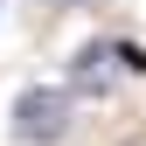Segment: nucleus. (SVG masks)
Returning <instances> with one entry per match:
<instances>
[{"instance_id":"1","label":"nucleus","mask_w":146,"mask_h":146,"mask_svg":"<svg viewBox=\"0 0 146 146\" xmlns=\"http://www.w3.org/2000/svg\"><path fill=\"white\" fill-rule=\"evenodd\" d=\"M63 132H70V90L35 84V90L14 98V139L21 146H56Z\"/></svg>"},{"instance_id":"3","label":"nucleus","mask_w":146,"mask_h":146,"mask_svg":"<svg viewBox=\"0 0 146 146\" xmlns=\"http://www.w3.org/2000/svg\"><path fill=\"white\" fill-rule=\"evenodd\" d=\"M56 7H77V0H56Z\"/></svg>"},{"instance_id":"2","label":"nucleus","mask_w":146,"mask_h":146,"mask_svg":"<svg viewBox=\"0 0 146 146\" xmlns=\"http://www.w3.org/2000/svg\"><path fill=\"white\" fill-rule=\"evenodd\" d=\"M70 77H77V90H104V49L98 42L77 49V70H70Z\"/></svg>"}]
</instances>
